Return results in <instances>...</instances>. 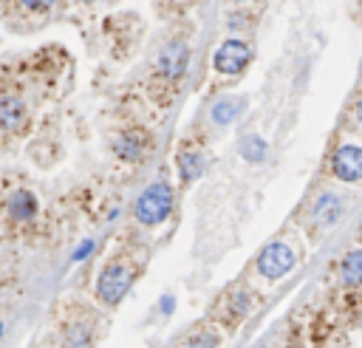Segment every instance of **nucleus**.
Masks as SVG:
<instances>
[{
	"instance_id": "412c9836",
	"label": "nucleus",
	"mask_w": 362,
	"mask_h": 348,
	"mask_svg": "<svg viewBox=\"0 0 362 348\" xmlns=\"http://www.w3.org/2000/svg\"><path fill=\"white\" fill-rule=\"evenodd\" d=\"M85 3H90V0H85Z\"/></svg>"
},
{
	"instance_id": "20e7f679",
	"label": "nucleus",
	"mask_w": 362,
	"mask_h": 348,
	"mask_svg": "<svg viewBox=\"0 0 362 348\" xmlns=\"http://www.w3.org/2000/svg\"><path fill=\"white\" fill-rule=\"evenodd\" d=\"M252 59V48L243 42V40H226L221 42V48L215 51V71L218 74H226V76H235L240 74Z\"/></svg>"
},
{
	"instance_id": "9d476101",
	"label": "nucleus",
	"mask_w": 362,
	"mask_h": 348,
	"mask_svg": "<svg viewBox=\"0 0 362 348\" xmlns=\"http://www.w3.org/2000/svg\"><path fill=\"white\" fill-rule=\"evenodd\" d=\"M339 272H342V280L348 286H362V249L348 252L339 263Z\"/></svg>"
},
{
	"instance_id": "6ab92c4d",
	"label": "nucleus",
	"mask_w": 362,
	"mask_h": 348,
	"mask_svg": "<svg viewBox=\"0 0 362 348\" xmlns=\"http://www.w3.org/2000/svg\"><path fill=\"white\" fill-rule=\"evenodd\" d=\"M238 3H252V0H238Z\"/></svg>"
},
{
	"instance_id": "1a4fd4ad",
	"label": "nucleus",
	"mask_w": 362,
	"mask_h": 348,
	"mask_svg": "<svg viewBox=\"0 0 362 348\" xmlns=\"http://www.w3.org/2000/svg\"><path fill=\"white\" fill-rule=\"evenodd\" d=\"M8 212H11L14 221L28 224V221L37 215V198H34L28 190H17V192L8 198Z\"/></svg>"
},
{
	"instance_id": "aec40b11",
	"label": "nucleus",
	"mask_w": 362,
	"mask_h": 348,
	"mask_svg": "<svg viewBox=\"0 0 362 348\" xmlns=\"http://www.w3.org/2000/svg\"><path fill=\"white\" fill-rule=\"evenodd\" d=\"M0 334H3V323H0Z\"/></svg>"
},
{
	"instance_id": "dca6fc26",
	"label": "nucleus",
	"mask_w": 362,
	"mask_h": 348,
	"mask_svg": "<svg viewBox=\"0 0 362 348\" xmlns=\"http://www.w3.org/2000/svg\"><path fill=\"white\" fill-rule=\"evenodd\" d=\"M88 252H93V240H85V243H82V246L74 252V260H82Z\"/></svg>"
},
{
	"instance_id": "39448f33",
	"label": "nucleus",
	"mask_w": 362,
	"mask_h": 348,
	"mask_svg": "<svg viewBox=\"0 0 362 348\" xmlns=\"http://www.w3.org/2000/svg\"><path fill=\"white\" fill-rule=\"evenodd\" d=\"M331 170L339 181H362V147L359 144H342L334 158H331Z\"/></svg>"
},
{
	"instance_id": "f257e3e1",
	"label": "nucleus",
	"mask_w": 362,
	"mask_h": 348,
	"mask_svg": "<svg viewBox=\"0 0 362 348\" xmlns=\"http://www.w3.org/2000/svg\"><path fill=\"white\" fill-rule=\"evenodd\" d=\"M170 209H173V190H170V184H164V181L150 184V187L136 198V218H139L141 224H147V226L161 224V221L170 215Z\"/></svg>"
},
{
	"instance_id": "f8f14e48",
	"label": "nucleus",
	"mask_w": 362,
	"mask_h": 348,
	"mask_svg": "<svg viewBox=\"0 0 362 348\" xmlns=\"http://www.w3.org/2000/svg\"><path fill=\"white\" fill-rule=\"evenodd\" d=\"M337 215H339V198L337 195H322L317 201V207H314V218L320 224H334Z\"/></svg>"
},
{
	"instance_id": "4468645a",
	"label": "nucleus",
	"mask_w": 362,
	"mask_h": 348,
	"mask_svg": "<svg viewBox=\"0 0 362 348\" xmlns=\"http://www.w3.org/2000/svg\"><path fill=\"white\" fill-rule=\"evenodd\" d=\"M240 153H243L246 161H263V156H266V141H263L260 136H246V139L240 141Z\"/></svg>"
},
{
	"instance_id": "f3484780",
	"label": "nucleus",
	"mask_w": 362,
	"mask_h": 348,
	"mask_svg": "<svg viewBox=\"0 0 362 348\" xmlns=\"http://www.w3.org/2000/svg\"><path fill=\"white\" fill-rule=\"evenodd\" d=\"M354 113H356V122L362 124V96L356 99V108H354Z\"/></svg>"
},
{
	"instance_id": "423d86ee",
	"label": "nucleus",
	"mask_w": 362,
	"mask_h": 348,
	"mask_svg": "<svg viewBox=\"0 0 362 348\" xmlns=\"http://www.w3.org/2000/svg\"><path fill=\"white\" fill-rule=\"evenodd\" d=\"M187 62H189V51H187L184 42H167V45L158 51V59H156L158 74H164V76H170V79L184 76Z\"/></svg>"
},
{
	"instance_id": "7ed1b4c3",
	"label": "nucleus",
	"mask_w": 362,
	"mask_h": 348,
	"mask_svg": "<svg viewBox=\"0 0 362 348\" xmlns=\"http://www.w3.org/2000/svg\"><path fill=\"white\" fill-rule=\"evenodd\" d=\"M294 263H297V257H294L291 246H286V243H280V240L269 243V246L257 255V272H260L263 277H269V280H277V277L288 274V272L294 269Z\"/></svg>"
},
{
	"instance_id": "9b49d317",
	"label": "nucleus",
	"mask_w": 362,
	"mask_h": 348,
	"mask_svg": "<svg viewBox=\"0 0 362 348\" xmlns=\"http://www.w3.org/2000/svg\"><path fill=\"white\" fill-rule=\"evenodd\" d=\"M238 110H240V99L226 96V99H221V102L212 105V119H215L218 124H229V122H235Z\"/></svg>"
},
{
	"instance_id": "2eb2a0df",
	"label": "nucleus",
	"mask_w": 362,
	"mask_h": 348,
	"mask_svg": "<svg viewBox=\"0 0 362 348\" xmlns=\"http://www.w3.org/2000/svg\"><path fill=\"white\" fill-rule=\"evenodd\" d=\"M57 0H23V6H28V8H37V11H42V8H51Z\"/></svg>"
},
{
	"instance_id": "a211bd4d",
	"label": "nucleus",
	"mask_w": 362,
	"mask_h": 348,
	"mask_svg": "<svg viewBox=\"0 0 362 348\" xmlns=\"http://www.w3.org/2000/svg\"><path fill=\"white\" fill-rule=\"evenodd\" d=\"M161 308H164V311H173V297H164V303H161Z\"/></svg>"
},
{
	"instance_id": "6e6552de",
	"label": "nucleus",
	"mask_w": 362,
	"mask_h": 348,
	"mask_svg": "<svg viewBox=\"0 0 362 348\" xmlns=\"http://www.w3.org/2000/svg\"><path fill=\"white\" fill-rule=\"evenodd\" d=\"M25 124V105L17 96H0V130L17 133Z\"/></svg>"
},
{
	"instance_id": "f03ea898",
	"label": "nucleus",
	"mask_w": 362,
	"mask_h": 348,
	"mask_svg": "<svg viewBox=\"0 0 362 348\" xmlns=\"http://www.w3.org/2000/svg\"><path fill=\"white\" fill-rule=\"evenodd\" d=\"M130 283H133V272L127 266H122V263H110V266L102 269V274L96 280V294H99L102 303L113 306L127 294Z\"/></svg>"
},
{
	"instance_id": "ddd939ff",
	"label": "nucleus",
	"mask_w": 362,
	"mask_h": 348,
	"mask_svg": "<svg viewBox=\"0 0 362 348\" xmlns=\"http://www.w3.org/2000/svg\"><path fill=\"white\" fill-rule=\"evenodd\" d=\"M204 170V158L198 153H178V173L184 181L198 178V173Z\"/></svg>"
},
{
	"instance_id": "0eeeda50",
	"label": "nucleus",
	"mask_w": 362,
	"mask_h": 348,
	"mask_svg": "<svg viewBox=\"0 0 362 348\" xmlns=\"http://www.w3.org/2000/svg\"><path fill=\"white\" fill-rule=\"evenodd\" d=\"M113 150L122 161H141V156L147 153V136L141 130L119 133L116 141H113Z\"/></svg>"
}]
</instances>
